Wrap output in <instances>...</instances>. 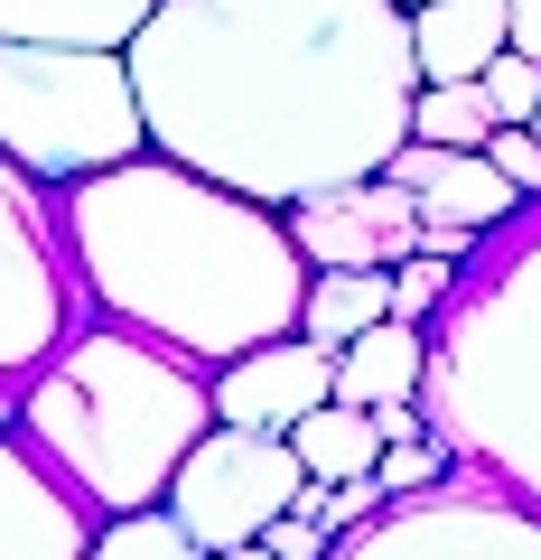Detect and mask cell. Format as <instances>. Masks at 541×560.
I'll list each match as a JSON object with an SVG mask.
<instances>
[{
  "instance_id": "obj_1",
  "label": "cell",
  "mask_w": 541,
  "mask_h": 560,
  "mask_svg": "<svg viewBox=\"0 0 541 560\" xmlns=\"http://www.w3.org/2000/svg\"><path fill=\"white\" fill-rule=\"evenodd\" d=\"M121 66L150 150L261 206L383 178L421 94L401 0H160Z\"/></svg>"
},
{
  "instance_id": "obj_2",
  "label": "cell",
  "mask_w": 541,
  "mask_h": 560,
  "mask_svg": "<svg viewBox=\"0 0 541 560\" xmlns=\"http://www.w3.org/2000/svg\"><path fill=\"white\" fill-rule=\"evenodd\" d=\"M57 224L84 308L187 364H234L299 327L308 261L290 243L281 206L234 197L160 150L75 178Z\"/></svg>"
},
{
  "instance_id": "obj_3",
  "label": "cell",
  "mask_w": 541,
  "mask_h": 560,
  "mask_svg": "<svg viewBox=\"0 0 541 560\" xmlns=\"http://www.w3.org/2000/svg\"><path fill=\"white\" fill-rule=\"evenodd\" d=\"M421 337L430 430L458 448V467H485L522 504H541V197L477 234Z\"/></svg>"
},
{
  "instance_id": "obj_4",
  "label": "cell",
  "mask_w": 541,
  "mask_h": 560,
  "mask_svg": "<svg viewBox=\"0 0 541 560\" xmlns=\"http://www.w3.org/2000/svg\"><path fill=\"white\" fill-rule=\"evenodd\" d=\"M215 420V383L205 364L168 355V346L131 337V327H84L66 337L38 374L20 383V430L103 523L141 514L168 495L178 458Z\"/></svg>"
},
{
  "instance_id": "obj_5",
  "label": "cell",
  "mask_w": 541,
  "mask_h": 560,
  "mask_svg": "<svg viewBox=\"0 0 541 560\" xmlns=\"http://www.w3.org/2000/svg\"><path fill=\"white\" fill-rule=\"evenodd\" d=\"M0 150L28 178H94L113 160H141L150 121L141 84L121 66V47H38V38H0Z\"/></svg>"
},
{
  "instance_id": "obj_6",
  "label": "cell",
  "mask_w": 541,
  "mask_h": 560,
  "mask_svg": "<svg viewBox=\"0 0 541 560\" xmlns=\"http://www.w3.org/2000/svg\"><path fill=\"white\" fill-rule=\"evenodd\" d=\"M327 560H541V504H522L485 467H448L439 486L392 495L355 533H337Z\"/></svg>"
},
{
  "instance_id": "obj_7",
  "label": "cell",
  "mask_w": 541,
  "mask_h": 560,
  "mask_svg": "<svg viewBox=\"0 0 541 560\" xmlns=\"http://www.w3.org/2000/svg\"><path fill=\"white\" fill-rule=\"evenodd\" d=\"M75 261L66 224L47 215V187L0 150V393H20L66 337H75Z\"/></svg>"
},
{
  "instance_id": "obj_8",
  "label": "cell",
  "mask_w": 541,
  "mask_h": 560,
  "mask_svg": "<svg viewBox=\"0 0 541 560\" xmlns=\"http://www.w3.org/2000/svg\"><path fill=\"white\" fill-rule=\"evenodd\" d=\"M299 477H308V467H299V448H290V430L205 420L160 504L205 541V551H234V541H261V533H271V514H290Z\"/></svg>"
},
{
  "instance_id": "obj_9",
  "label": "cell",
  "mask_w": 541,
  "mask_h": 560,
  "mask_svg": "<svg viewBox=\"0 0 541 560\" xmlns=\"http://www.w3.org/2000/svg\"><path fill=\"white\" fill-rule=\"evenodd\" d=\"M281 224L308 271H392V261L421 253V197L401 178H355V187H327V197H299L281 206Z\"/></svg>"
},
{
  "instance_id": "obj_10",
  "label": "cell",
  "mask_w": 541,
  "mask_h": 560,
  "mask_svg": "<svg viewBox=\"0 0 541 560\" xmlns=\"http://www.w3.org/2000/svg\"><path fill=\"white\" fill-rule=\"evenodd\" d=\"M205 383H215V420H243V430H299L318 401H337V355L290 327V337L215 364Z\"/></svg>"
},
{
  "instance_id": "obj_11",
  "label": "cell",
  "mask_w": 541,
  "mask_h": 560,
  "mask_svg": "<svg viewBox=\"0 0 541 560\" xmlns=\"http://www.w3.org/2000/svg\"><path fill=\"white\" fill-rule=\"evenodd\" d=\"M94 504L57 477L28 440H0V560H84L94 551Z\"/></svg>"
},
{
  "instance_id": "obj_12",
  "label": "cell",
  "mask_w": 541,
  "mask_h": 560,
  "mask_svg": "<svg viewBox=\"0 0 541 560\" xmlns=\"http://www.w3.org/2000/svg\"><path fill=\"white\" fill-rule=\"evenodd\" d=\"M495 57H504V0H421L411 10L421 84H477Z\"/></svg>"
},
{
  "instance_id": "obj_13",
  "label": "cell",
  "mask_w": 541,
  "mask_h": 560,
  "mask_svg": "<svg viewBox=\"0 0 541 560\" xmlns=\"http://www.w3.org/2000/svg\"><path fill=\"white\" fill-rule=\"evenodd\" d=\"M421 364H430V337L411 318H374L364 337L337 346V401L355 411H383V401H411L421 393Z\"/></svg>"
},
{
  "instance_id": "obj_14",
  "label": "cell",
  "mask_w": 541,
  "mask_h": 560,
  "mask_svg": "<svg viewBox=\"0 0 541 560\" xmlns=\"http://www.w3.org/2000/svg\"><path fill=\"white\" fill-rule=\"evenodd\" d=\"M160 0H0V38L38 47H131Z\"/></svg>"
},
{
  "instance_id": "obj_15",
  "label": "cell",
  "mask_w": 541,
  "mask_h": 560,
  "mask_svg": "<svg viewBox=\"0 0 541 560\" xmlns=\"http://www.w3.org/2000/svg\"><path fill=\"white\" fill-rule=\"evenodd\" d=\"M522 206V187L504 178L485 150H448L439 178L421 187V224H467V234H485V224H504Z\"/></svg>"
},
{
  "instance_id": "obj_16",
  "label": "cell",
  "mask_w": 541,
  "mask_h": 560,
  "mask_svg": "<svg viewBox=\"0 0 541 560\" xmlns=\"http://www.w3.org/2000/svg\"><path fill=\"white\" fill-rule=\"evenodd\" d=\"M374 318H392V271H308L299 300V337L337 355L345 337H364Z\"/></svg>"
},
{
  "instance_id": "obj_17",
  "label": "cell",
  "mask_w": 541,
  "mask_h": 560,
  "mask_svg": "<svg viewBox=\"0 0 541 560\" xmlns=\"http://www.w3.org/2000/svg\"><path fill=\"white\" fill-rule=\"evenodd\" d=\"M290 448H299V467L327 477V486L374 477V467H383V430H374V411H355V401H318V411L290 430Z\"/></svg>"
},
{
  "instance_id": "obj_18",
  "label": "cell",
  "mask_w": 541,
  "mask_h": 560,
  "mask_svg": "<svg viewBox=\"0 0 541 560\" xmlns=\"http://www.w3.org/2000/svg\"><path fill=\"white\" fill-rule=\"evenodd\" d=\"M84 560H215V551H205L168 504H141V514H113V523H103Z\"/></svg>"
},
{
  "instance_id": "obj_19",
  "label": "cell",
  "mask_w": 541,
  "mask_h": 560,
  "mask_svg": "<svg viewBox=\"0 0 541 560\" xmlns=\"http://www.w3.org/2000/svg\"><path fill=\"white\" fill-rule=\"evenodd\" d=\"M495 131V103L477 84H421L411 94V140H439V150H485Z\"/></svg>"
},
{
  "instance_id": "obj_20",
  "label": "cell",
  "mask_w": 541,
  "mask_h": 560,
  "mask_svg": "<svg viewBox=\"0 0 541 560\" xmlns=\"http://www.w3.org/2000/svg\"><path fill=\"white\" fill-rule=\"evenodd\" d=\"M448 280H458V261H439V253H411V261H392V318L430 327V318H439V300H448Z\"/></svg>"
},
{
  "instance_id": "obj_21",
  "label": "cell",
  "mask_w": 541,
  "mask_h": 560,
  "mask_svg": "<svg viewBox=\"0 0 541 560\" xmlns=\"http://www.w3.org/2000/svg\"><path fill=\"white\" fill-rule=\"evenodd\" d=\"M448 467H458V448L439 440V430H421V440H401V448H383V495H421V486H439Z\"/></svg>"
},
{
  "instance_id": "obj_22",
  "label": "cell",
  "mask_w": 541,
  "mask_h": 560,
  "mask_svg": "<svg viewBox=\"0 0 541 560\" xmlns=\"http://www.w3.org/2000/svg\"><path fill=\"white\" fill-rule=\"evenodd\" d=\"M477 94L495 103V121H532V103H541V66H532V57H514V47H504V57L485 66V75H477Z\"/></svg>"
},
{
  "instance_id": "obj_23",
  "label": "cell",
  "mask_w": 541,
  "mask_h": 560,
  "mask_svg": "<svg viewBox=\"0 0 541 560\" xmlns=\"http://www.w3.org/2000/svg\"><path fill=\"white\" fill-rule=\"evenodd\" d=\"M485 160H495L522 197H541V140H532V121H495V131H485Z\"/></svg>"
},
{
  "instance_id": "obj_24",
  "label": "cell",
  "mask_w": 541,
  "mask_h": 560,
  "mask_svg": "<svg viewBox=\"0 0 541 560\" xmlns=\"http://www.w3.org/2000/svg\"><path fill=\"white\" fill-rule=\"evenodd\" d=\"M261 551H271V560H327V523H308V514H271Z\"/></svg>"
},
{
  "instance_id": "obj_25",
  "label": "cell",
  "mask_w": 541,
  "mask_h": 560,
  "mask_svg": "<svg viewBox=\"0 0 541 560\" xmlns=\"http://www.w3.org/2000/svg\"><path fill=\"white\" fill-rule=\"evenodd\" d=\"M504 47L541 66V0H504Z\"/></svg>"
},
{
  "instance_id": "obj_26",
  "label": "cell",
  "mask_w": 541,
  "mask_h": 560,
  "mask_svg": "<svg viewBox=\"0 0 541 560\" xmlns=\"http://www.w3.org/2000/svg\"><path fill=\"white\" fill-rule=\"evenodd\" d=\"M421 253H439V261H467V253H477V234H467V224H421Z\"/></svg>"
},
{
  "instance_id": "obj_27",
  "label": "cell",
  "mask_w": 541,
  "mask_h": 560,
  "mask_svg": "<svg viewBox=\"0 0 541 560\" xmlns=\"http://www.w3.org/2000/svg\"><path fill=\"white\" fill-rule=\"evenodd\" d=\"M215 560H271V551H261V541H234V551H215Z\"/></svg>"
},
{
  "instance_id": "obj_28",
  "label": "cell",
  "mask_w": 541,
  "mask_h": 560,
  "mask_svg": "<svg viewBox=\"0 0 541 560\" xmlns=\"http://www.w3.org/2000/svg\"><path fill=\"white\" fill-rule=\"evenodd\" d=\"M532 140H541V103H532Z\"/></svg>"
},
{
  "instance_id": "obj_29",
  "label": "cell",
  "mask_w": 541,
  "mask_h": 560,
  "mask_svg": "<svg viewBox=\"0 0 541 560\" xmlns=\"http://www.w3.org/2000/svg\"><path fill=\"white\" fill-rule=\"evenodd\" d=\"M401 10H421V0H401Z\"/></svg>"
}]
</instances>
